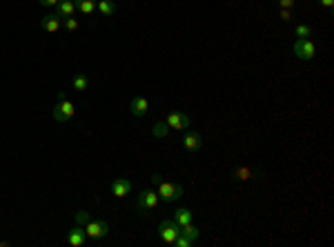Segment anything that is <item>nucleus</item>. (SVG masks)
Returning a JSON list of instances; mask_svg holds the SVG:
<instances>
[{
    "label": "nucleus",
    "instance_id": "f257e3e1",
    "mask_svg": "<svg viewBox=\"0 0 334 247\" xmlns=\"http://www.w3.org/2000/svg\"><path fill=\"white\" fill-rule=\"evenodd\" d=\"M152 183H154V187H156V194H159V201H163V203H174V201H178L180 196H183V185L180 183H174V180H165L161 174H154L152 176Z\"/></svg>",
    "mask_w": 334,
    "mask_h": 247
},
{
    "label": "nucleus",
    "instance_id": "f03ea898",
    "mask_svg": "<svg viewBox=\"0 0 334 247\" xmlns=\"http://www.w3.org/2000/svg\"><path fill=\"white\" fill-rule=\"evenodd\" d=\"M156 207H159V194H156V189H143L136 198V212L147 216V214L154 212Z\"/></svg>",
    "mask_w": 334,
    "mask_h": 247
},
{
    "label": "nucleus",
    "instance_id": "7ed1b4c3",
    "mask_svg": "<svg viewBox=\"0 0 334 247\" xmlns=\"http://www.w3.org/2000/svg\"><path fill=\"white\" fill-rule=\"evenodd\" d=\"M74 114H76L74 103L67 101V96L60 92L58 94V105H54V121L63 125V123H67V121H71V118H74Z\"/></svg>",
    "mask_w": 334,
    "mask_h": 247
},
{
    "label": "nucleus",
    "instance_id": "20e7f679",
    "mask_svg": "<svg viewBox=\"0 0 334 247\" xmlns=\"http://www.w3.org/2000/svg\"><path fill=\"white\" fill-rule=\"evenodd\" d=\"M83 230H85V234H87V239H92V241H100L109 234V225L103 218H89L83 225Z\"/></svg>",
    "mask_w": 334,
    "mask_h": 247
},
{
    "label": "nucleus",
    "instance_id": "39448f33",
    "mask_svg": "<svg viewBox=\"0 0 334 247\" xmlns=\"http://www.w3.org/2000/svg\"><path fill=\"white\" fill-rule=\"evenodd\" d=\"M180 234V227L174 223V218H165V221H161L159 225V236L161 241H163L165 245H174L176 236Z\"/></svg>",
    "mask_w": 334,
    "mask_h": 247
},
{
    "label": "nucleus",
    "instance_id": "423d86ee",
    "mask_svg": "<svg viewBox=\"0 0 334 247\" xmlns=\"http://www.w3.org/2000/svg\"><path fill=\"white\" fill-rule=\"evenodd\" d=\"M314 54H317V45H314L310 38H299L294 42V56L299 60H312Z\"/></svg>",
    "mask_w": 334,
    "mask_h": 247
},
{
    "label": "nucleus",
    "instance_id": "0eeeda50",
    "mask_svg": "<svg viewBox=\"0 0 334 247\" xmlns=\"http://www.w3.org/2000/svg\"><path fill=\"white\" fill-rule=\"evenodd\" d=\"M165 123H167V127H169V129L185 131L189 127V116H187V114H183V112H176V109H171V112L167 114Z\"/></svg>",
    "mask_w": 334,
    "mask_h": 247
},
{
    "label": "nucleus",
    "instance_id": "6e6552de",
    "mask_svg": "<svg viewBox=\"0 0 334 247\" xmlns=\"http://www.w3.org/2000/svg\"><path fill=\"white\" fill-rule=\"evenodd\" d=\"M180 142H183V147L187 151H192V154H196V151L203 147V136L198 134V131H187L185 129L183 138H180Z\"/></svg>",
    "mask_w": 334,
    "mask_h": 247
},
{
    "label": "nucleus",
    "instance_id": "1a4fd4ad",
    "mask_svg": "<svg viewBox=\"0 0 334 247\" xmlns=\"http://www.w3.org/2000/svg\"><path fill=\"white\" fill-rule=\"evenodd\" d=\"M40 27L47 31V34H56V31H60V27H63V18L58 16V13H47V16L40 18Z\"/></svg>",
    "mask_w": 334,
    "mask_h": 247
},
{
    "label": "nucleus",
    "instance_id": "9d476101",
    "mask_svg": "<svg viewBox=\"0 0 334 247\" xmlns=\"http://www.w3.org/2000/svg\"><path fill=\"white\" fill-rule=\"evenodd\" d=\"M109 192L116 198H125L127 194L132 192V183L127 178H114L112 183H109Z\"/></svg>",
    "mask_w": 334,
    "mask_h": 247
},
{
    "label": "nucleus",
    "instance_id": "9b49d317",
    "mask_svg": "<svg viewBox=\"0 0 334 247\" xmlns=\"http://www.w3.org/2000/svg\"><path fill=\"white\" fill-rule=\"evenodd\" d=\"M67 243H69L71 247H83L85 243H87V234H85L83 225H74L69 230V234H67Z\"/></svg>",
    "mask_w": 334,
    "mask_h": 247
},
{
    "label": "nucleus",
    "instance_id": "f8f14e48",
    "mask_svg": "<svg viewBox=\"0 0 334 247\" xmlns=\"http://www.w3.org/2000/svg\"><path fill=\"white\" fill-rule=\"evenodd\" d=\"M147 109H150V101H147L145 96H134V98H132V103H130V112H132V116L143 118V116L147 114Z\"/></svg>",
    "mask_w": 334,
    "mask_h": 247
},
{
    "label": "nucleus",
    "instance_id": "ddd939ff",
    "mask_svg": "<svg viewBox=\"0 0 334 247\" xmlns=\"http://www.w3.org/2000/svg\"><path fill=\"white\" fill-rule=\"evenodd\" d=\"M74 11H76V2H74V0H60V2L56 4V13H58L60 18L74 16Z\"/></svg>",
    "mask_w": 334,
    "mask_h": 247
},
{
    "label": "nucleus",
    "instance_id": "4468645a",
    "mask_svg": "<svg viewBox=\"0 0 334 247\" xmlns=\"http://www.w3.org/2000/svg\"><path fill=\"white\" fill-rule=\"evenodd\" d=\"M194 221V214L187 210V207H178V210L174 212V223L178 227H183V225H187V223H192Z\"/></svg>",
    "mask_w": 334,
    "mask_h": 247
},
{
    "label": "nucleus",
    "instance_id": "2eb2a0df",
    "mask_svg": "<svg viewBox=\"0 0 334 247\" xmlns=\"http://www.w3.org/2000/svg\"><path fill=\"white\" fill-rule=\"evenodd\" d=\"M74 2H76V11H80L83 16H92L96 11L98 0H74Z\"/></svg>",
    "mask_w": 334,
    "mask_h": 247
},
{
    "label": "nucleus",
    "instance_id": "dca6fc26",
    "mask_svg": "<svg viewBox=\"0 0 334 247\" xmlns=\"http://www.w3.org/2000/svg\"><path fill=\"white\" fill-rule=\"evenodd\" d=\"M256 174L252 172L250 167H245V165H241V167H234L232 169V178L234 180H252Z\"/></svg>",
    "mask_w": 334,
    "mask_h": 247
},
{
    "label": "nucleus",
    "instance_id": "f3484780",
    "mask_svg": "<svg viewBox=\"0 0 334 247\" xmlns=\"http://www.w3.org/2000/svg\"><path fill=\"white\" fill-rule=\"evenodd\" d=\"M96 11L100 13V16H112L114 11H116V2L114 0H98V4H96Z\"/></svg>",
    "mask_w": 334,
    "mask_h": 247
},
{
    "label": "nucleus",
    "instance_id": "a211bd4d",
    "mask_svg": "<svg viewBox=\"0 0 334 247\" xmlns=\"http://www.w3.org/2000/svg\"><path fill=\"white\" fill-rule=\"evenodd\" d=\"M71 87L76 89V92H85V89L89 87V78L85 74H76L74 76V83H71Z\"/></svg>",
    "mask_w": 334,
    "mask_h": 247
},
{
    "label": "nucleus",
    "instance_id": "6ab92c4d",
    "mask_svg": "<svg viewBox=\"0 0 334 247\" xmlns=\"http://www.w3.org/2000/svg\"><path fill=\"white\" fill-rule=\"evenodd\" d=\"M152 134H154L156 138H167V134H169V127H167L165 121H159V123H154V127H152Z\"/></svg>",
    "mask_w": 334,
    "mask_h": 247
},
{
    "label": "nucleus",
    "instance_id": "aec40b11",
    "mask_svg": "<svg viewBox=\"0 0 334 247\" xmlns=\"http://www.w3.org/2000/svg\"><path fill=\"white\" fill-rule=\"evenodd\" d=\"M180 234H183V236H187L189 241H196L198 236H200V232H198V227L194 225V223H187V225H183V227H180Z\"/></svg>",
    "mask_w": 334,
    "mask_h": 247
},
{
    "label": "nucleus",
    "instance_id": "412c9836",
    "mask_svg": "<svg viewBox=\"0 0 334 247\" xmlns=\"http://www.w3.org/2000/svg\"><path fill=\"white\" fill-rule=\"evenodd\" d=\"M294 34H297L299 38H310V36H312V27H310V25H305V22H303V25H297Z\"/></svg>",
    "mask_w": 334,
    "mask_h": 247
},
{
    "label": "nucleus",
    "instance_id": "4be33fe9",
    "mask_svg": "<svg viewBox=\"0 0 334 247\" xmlns=\"http://www.w3.org/2000/svg\"><path fill=\"white\" fill-rule=\"evenodd\" d=\"M63 27H65L67 31H76L80 25H78V20H76L74 16H69V18H63Z\"/></svg>",
    "mask_w": 334,
    "mask_h": 247
},
{
    "label": "nucleus",
    "instance_id": "5701e85b",
    "mask_svg": "<svg viewBox=\"0 0 334 247\" xmlns=\"http://www.w3.org/2000/svg\"><path fill=\"white\" fill-rule=\"evenodd\" d=\"M192 243H194V241H189L187 236H183V234H178V236H176V241H174L176 247H192Z\"/></svg>",
    "mask_w": 334,
    "mask_h": 247
},
{
    "label": "nucleus",
    "instance_id": "b1692460",
    "mask_svg": "<svg viewBox=\"0 0 334 247\" xmlns=\"http://www.w3.org/2000/svg\"><path fill=\"white\" fill-rule=\"evenodd\" d=\"M89 218H92V216H89V212H85V210H78V212H76V223H78V225H85Z\"/></svg>",
    "mask_w": 334,
    "mask_h": 247
},
{
    "label": "nucleus",
    "instance_id": "393cba45",
    "mask_svg": "<svg viewBox=\"0 0 334 247\" xmlns=\"http://www.w3.org/2000/svg\"><path fill=\"white\" fill-rule=\"evenodd\" d=\"M281 9H292L294 4H297V0H279Z\"/></svg>",
    "mask_w": 334,
    "mask_h": 247
},
{
    "label": "nucleus",
    "instance_id": "a878e982",
    "mask_svg": "<svg viewBox=\"0 0 334 247\" xmlns=\"http://www.w3.org/2000/svg\"><path fill=\"white\" fill-rule=\"evenodd\" d=\"M279 16L283 18L285 22H288V20H292V11H290V9H281V13H279Z\"/></svg>",
    "mask_w": 334,
    "mask_h": 247
},
{
    "label": "nucleus",
    "instance_id": "bb28decb",
    "mask_svg": "<svg viewBox=\"0 0 334 247\" xmlns=\"http://www.w3.org/2000/svg\"><path fill=\"white\" fill-rule=\"evenodd\" d=\"M58 2H60V0H40L42 7H56Z\"/></svg>",
    "mask_w": 334,
    "mask_h": 247
},
{
    "label": "nucleus",
    "instance_id": "cd10ccee",
    "mask_svg": "<svg viewBox=\"0 0 334 247\" xmlns=\"http://www.w3.org/2000/svg\"><path fill=\"white\" fill-rule=\"evenodd\" d=\"M319 4H321V7L332 9V7H334V0H319Z\"/></svg>",
    "mask_w": 334,
    "mask_h": 247
}]
</instances>
